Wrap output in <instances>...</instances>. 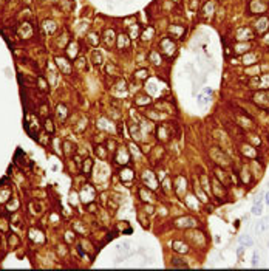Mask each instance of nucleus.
Returning a JSON list of instances; mask_svg holds the SVG:
<instances>
[{
  "instance_id": "1",
  "label": "nucleus",
  "mask_w": 269,
  "mask_h": 271,
  "mask_svg": "<svg viewBox=\"0 0 269 271\" xmlns=\"http://www.w3.org/2000/svg\"><path fill=\"white\" fill-rule=\"evenodd\" d=\"M261 211H263V203H261L260 200H257L255 203H254V206H252V214L254 215H260Z\"/></svg>"
},
{
  "instance_id": "2",
  "label": "nucleus",
  "mask_w": 269,
  "mask_h": 271,
  "mask_svg": "<svg viewBox=\"0 0 269 271\" xmlns=\"http://www.w3.org/2000/svg\"><path fill=\"white\" fill-rule=\"evenodd\" d=\"M172 248L175 251H178V252H187V246L183 245V243H179V242H172Z\"/></svg>"
},
{
  "instance_id": "3",
  "label": "nucleus",
  "mask_w": 269,
  "mask_h": 271,
  "mask_svg": "<svg viewBox=\"0 0 269 271\" xmlns=\"http://www.w3.org/2000/svg\"><path fill=\"white\" fill-rule=\"evenodd\" d=\"M238 242L241 245H246V246H252L254 245V240L249 237V235H240V239H238Z\"/></svg>"
},
{
  "instance_id": "4",
  "label": "nucleus",
  "mask_w": 269,
  "mask_h": 271,
  "mask_svg": "<svg viewBox=\"0 0 269 271\" xmlns=\"http://www.w3.org/2000/svg\"><path fill=\"white\" fill-rule=\"evenodd\" d=\"M266 228H268V218H265V220H261V222L257 223L255 231H257V232H261V231H265Z\"/></svg>"
},
{
  "instance_id": "5",
  "label": "nucleus",
  "mask_w": 269,
  "mask_h": 271,
  "mask_svg": "<svg viewBox=\"0 0 269 271\" xmlns=\"http://www.w3.org/2000/svg\"><path fill=\"white\" fill-rule=\"evenodd\" d=\"M258 260H260V256H258V252H254V256H252V267H257L258 265Z\"/></svg>"
},
{
  "instance_id": "6",
  "label": "nucleus",
  "mask_w": 269,
  "mask_h": 271,
  "mask_svg": "<svg viewBox=\"0 0 269 271\" xmlns=\"http://www.w3.org/2000/svg\"><path fill=\"white\" fill-rule=\"evenodd\" d=\"M265 201L269 205V192H266V195H265Z\"/></svg>"
}]
</instances>
